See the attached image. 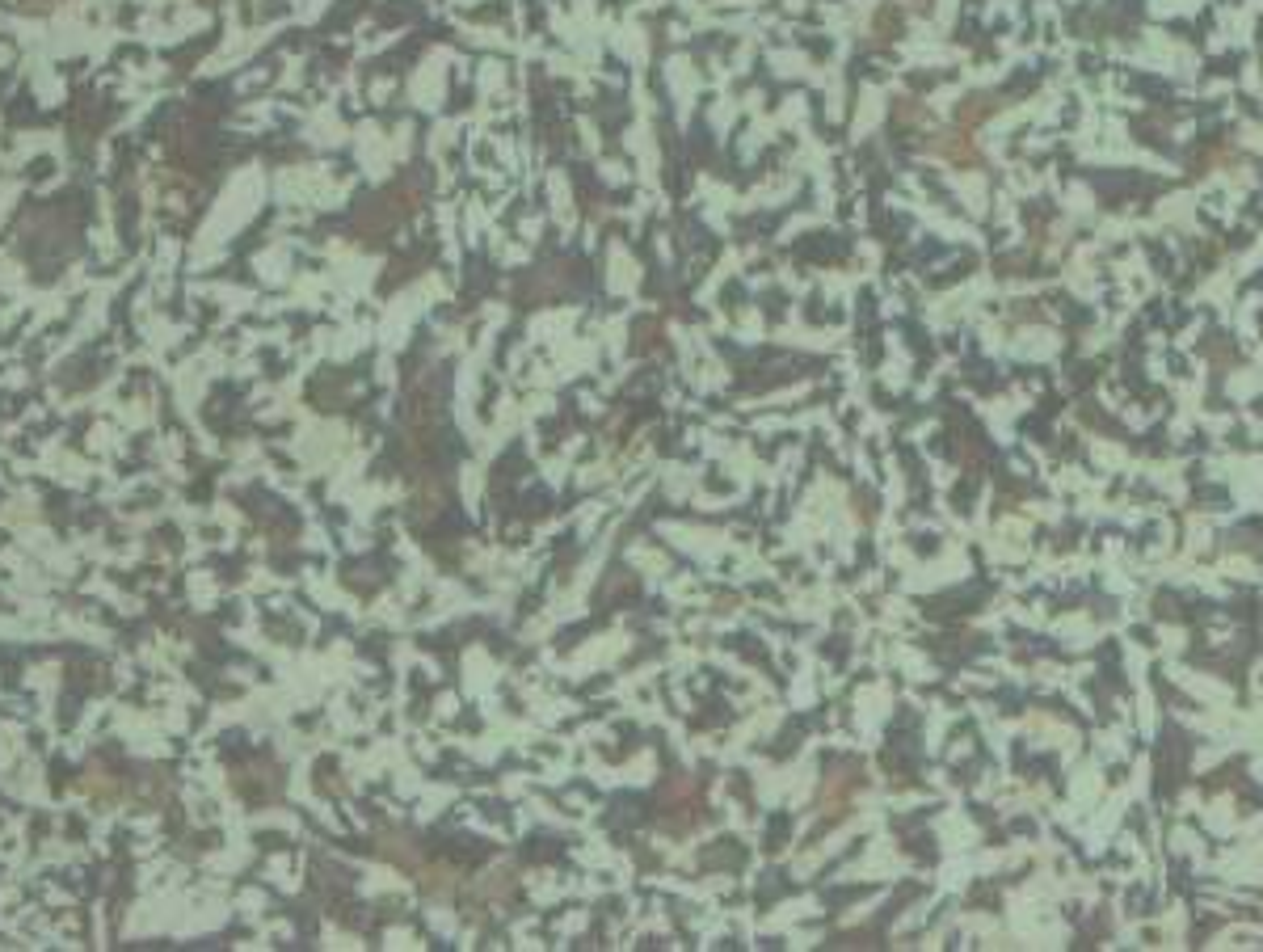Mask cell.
I'll use <instances>...</instances> for the list:
<instances>
[{
    "label": "cell",
    "mask_w": 1263,
    "mask_h": 952,
    "mask_svg": "<svg viewBox=\"0 0 1263 952\" xmlns=\"http://www.w3.org/2000/svg\"><path fill=\"white\" fill-rule=\"evenodd\" d=\"M939 152H943V157H948V160H956V164H977L981 157H977V148L973 144H968V139L965 135H952V139H939V144H935Z\"/></svg>",
    "instance_id": "6da1fadb"
},
{
    "label": "cell",
    "mask_w": 1263,
    "mask_h": 952,
    "mask_svg": "<svg viewBox=\"0 0 1263 952\" xmlns=\"http://www.w3.org/2000/svg\"><path fill=\"white\" fill-rule=\"evenodd\" d=\"M994 106H999V101H994L990 93H977V97H968L965 106H961V123H965V126H973V123H981V119H990V114H994Z\"/></svg>",
    "instance_id": "7a4b0ae2"
},
{
    "label": "cell",
    "mask_w": 1263,
    "mask_h": 952,
    "mask_svg": "<svg viewBox=\"0 0 1263 952\" xmlns=\"http://www.w3.org/2000/svg\"><path fill=\"white\" fill-rule=\"evenodd\" d=\"M421 881H426V890H434V894H451V885H455V872H451V868H430V872H426V877H421Z\"/></svg>",
    "instance_id": "3957f363"
}]
</instances>
